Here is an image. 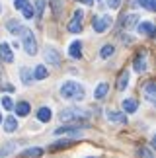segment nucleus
I'll use <instances>...</instances> for the list:
<instances>
[{"label":"nucleus","instance_id":"obj_21","mask_svg":"<svg viewBox=\"0 0 156 158\" xmlns=\"http://www.w3.org/2000/svg\"><path fill=\"white\" fill-rule=\"evenodd\" d=\"M145 10H148V12H154L156 10V0H137Z\"/></svg>","mask_w":156,"mask_h":158},{"label":"nucleus","instance_id":"obj_26","mask_svg":"<svg viewBox=\"0 0 156 158\" xmlns=\"http://www.w3.org/2000/svg\"><path fill=\"white\" fill-rule=\"evenodd\" d=\"M31 80H33L31 72H29V69H26V66H23V69H22V82H23V84H31Z\"/></svg>","mask_w":156,"mask_h":158},{"label":"nucleus","instance_id":"obj_30","mask_svg":"<svg viewBox=\"0 0 156 158\" xmlns=\"http://www.w3.org/2000/svg\"><path fill=\"white\" fill-rule=\"evenodd\" d=\"M26 4H29V0H14V6H16V10H22Z\"/></svg>","mask_w":156,"mask_h":158},{"label":"nucleus","instance_id":"obj_10","mask_svg":"<svg viewBox=\"0 0 156 158\" xmlns=\"http://www.w3.org/2000/svg\"><path fill=\"white\" fill-rule=\"evenodd\" d=\"M123 111H127V113H135L137 111V107H139V104H137V100L133 98H127V100H123Z\"/></svg>","mask_w":156,"mask_h":158},{"label":"nucleus","instance_id":"obj_14","mask_svg":"<svg viewBox=\"0 0 156 158\" xmlns=\"http://www.w3.org/2000/svg\"><path fill=\"white\" fill-rule=\"evenodd\" d=\"M16 129H18L16 117H12V115H10V117H6V119H4V131H6V133H14Z\"/></svg>","mask_w":156,"mask_h":158},{"label":"nucleus","instance_id":"obj_1","mask_svg":"<svg viewBox=\"0 0 156 158\" xmlns=\"http://www.w3.org/2000/svg\"><path fill=\"white\" fill-rule=\"evenodd\" d=\"M61 96L67 100H82L84 98V88L78 82H64L61 86Z\"/></svg>","mask_w":156,"mask_h":158},{"label":"nucleus","instance_id":"obj_36","mask_svg":"<svg viewBox=\"0 0 156 158\" xmlns=\"http://www.w3.org/2000/svg\"><path fill=\"white\" fill-rule=\"evenodd\" d=\"M121 39H123V43H127V45L131 43V37H129V35H123V37H121Z\"/></svg>","mask_w":156,"mask_h":158},{"label":"nucleus","instance_id":"obj_22","mask_svg":"<svg viewBox=\"0 0 156 158\" xmlns=\"http://www.w3.org/2000/svg\"><path fill=\"white\" fill-rule=\"evenodd\" d=\"M107 119L117 121V123H125V121H127V117H125L123 113H117V111H109V113H107Z\"/></svg>","mask_w":156,"mask_h":158},{"label":"nucleus","instance_id":"obj_28","mask_svg":"<svg viewBox=\"0 0 156 158\" xmlns=\"http://www.w3.org/2000/svg\"><path fill=\"white\" fill-rule=\"evenodd\" d=\"M70 144H74V141H59L55 144H51V148L53 150H59V148H67V147H70Z\"/></svg>","mask_w":156,"mask_h":158},{"label":"nucleus","instance_id":"obj_8","mask_svg":"<svg viewBox=\"0 0 156 158\" xmlns=\"http://www.w3.org/2000/svg\"><path fill=\"white\" fill-rule=\"evenodd\" d=\"M68 55H70L72 59H80V57H82V43H80V41H72V43H70Z\"/></svg>","mask_w":156,"mask_h":158},{"label":"nucleus","instance_id":"obj_4","mask_svg":"<svg viewBox=\"0 0 156 158\" xmlns=\"http://www.w3.org/2000/svg\"><path fill=\"white\" fill-rule=\"evenodd\" d=\"M80 117H86V111H82V109L78 107H68L61 111V119L63 121H72V119H80Z\"/></svg>","mask_w":156,"mask_h":158},{"label":"nucleus","instance_id":"obj_20","mask_svg":"<svg viewBox=\"0 0 156 158\" xmlns=\"http://www.w3.org/2000/svg\"><path fill=\"white\" fill-rule=\"evenodd\" d=\"M107 90H109V86H107L105 82H101L100 86L96 88V92H94V96H96V98H98V100H101V98H104V96L107 94Z\"/></svg>","mask_w":156,"mask_h":158},{"label":"nucleus","instance_id":"obj_15","mask_svg":"<svg viewBox=\"0 0 156 158\" xmlns=\"http://www.w3.org/2000/svg\"><path fill=\"white\" fill-rule=\"evenodd\" d=\"M137 22H139V16H137V14H129V16H125V18H123V27H125V29L135 27V26H137Z\"/></svg>","mask_w":156,"mask_h":158},{"label":"nucleus","instance_id":"obj_6","mask_svg":"<svg viewBox=\"0 0 156 158\" xmlns=\"http://www.w3.org/2000/svg\"><path fill=\"white\" fill-rule=\"evenodd\" d=\"M0 59H2L4 63H12V60H14V53H12L8 43H0Z\"/></svg>","mask_w":156,"mask_h":158},{"label":"nucleus","instance_id":"obj_7","mask_svg":"<svg viewBox=\"0 0 156 158\" xmlns=\"http://www.w3.org/2000/svg\"><path fill=\"white\" fill-rule=\"evenodd\" d=\"M133 66H135V70L137 72H145L146 70V60H145V51L142 53H139L135 57V60H133Z\"/></svg>","mask_w":156,"mask_h":158},{"label":"nucleus","instance_id":"obj_39","mask_svg":"<svg viewBox=\"0 0 156 158\" xmlns=\"http://www.w3.org/2000/svg\"><path fill=\"white\" fill-rule=\"evenodd\" d=\"M0 10H2V8H0Z\"/></svg>","mask_w":156,"mask_h":158},{"label":"nucleus","instance_id":"obj_34","mask_svg":"<svg viewBox=\"0 0 156 158\" xmlns=\"http://www.w3.org/2000/svg\"><path fill=\"white\" fill-rule=\"evenodd\" d=\"M74 18H76V20H82V18H84V12L82 10H76L74 12Z\"/></svg>","mask_w":156,"mask_h":158},{"label":"nucleus","instance_id":"obj_11","mask_svg":"<svg viewBox=\"0 0 156 158\" xmlns=\"http://www.w3.org/2000/svg\"><path fill=\"white\" fill-rule=\"evenodd\" d=\"M6 27H8V31H10V33H14V35H16V33H22L23 29H26L18 20H10L8 23H6Z\"/></svg>","mask_w":156,"mask_h":158},{"label":"nucleus","instance_id":"obj_23","mask_svg":"<svg viewBox=\"0 0 156 158\" xmlns=\"http://www.w3.org/2000/svg\"><path fill=\"white\" fill-rule=\"evenodd\" d=\"M33 76L37 78V80H43V78H47V69H45L43 64L35 66V72H33Z\"/></svg>","mask_w":156,"mask_h":158},{"label":"nucleus","instance_id":"obj_29","mask_svg":"<svg viewBox=\"0 0 156 158\" xmlns=\"http://www.w3.org/2000/svg\"><path fill=\"white\" fill-rule=\"evenodd\" d=\"M137 154H139V158H152V152H150L148 148H141Z\"/></svg>","mask_w":156,"mask_h":158},{"label":"nucleus","instance_id":"obj_5","mask_svg":"<svg viewBox=\"0 0 156 158\" xmlns=\"http://www.w3.org/2000/svg\"><path fill=\"white\" fill-rule=\"evenodd\" d=\"M45 60L49 64H61V55H59V51L57 49H53V47H47L45 49Z\"/></svg>","mask_w":156,"mask_h":158},{"label":"nucleus","instance_id":"obj_27","mask_svg":"<svg viewBox=\"0 0 156 158\" xmlns=\"http://www.w3.org/2000/svg\"><path fill=\"white\" fill-rule=\"evenodd\" d=\"M22 12H23V18H27V20L35 16V10H33V6H31V4H26V6L22 8Z\"/></svg>","mask_w":156,"mask_h":158},{"label":"nucleus","instance_id":"obj_13","mask_svg":"<svg viewBox=\"0 0 156 158\" xmlns=\"http://www.w3.org/2000/svg\"><path fill=\"white\" fill-rule=\"evenodd\" d=\"M41 154H43V148H26L18 158H37Z\"/></svg>","mask_w":156,"mask_h":158},{"label":"nucleus","instance_id":"obj_18","mask_svg":"<svg viewBox=\"0 0 156 158\" xmlns=\"http://www.w3.org/2000/svg\"><path fill=\"white\" fill-rule=\"evenodd\" d=\"M29 109H31V107H29L27 102H18V104H16V113L18 115H27Z\"/></svg>","mask_w":156,"mask_h":158},{"label":"nucleus","instance_id":"obj_38","mask_svg":"<svg viewBox=\"0 0 156 158\" xmlns=\"http://www.w3.org/2000/svg\"><path fill=\"white\" fill-rule=\"evenodd\" d=\"M0 121H2V117H0Z\"/></svg>","mask_w":156,"mask_h":158},{"label":"nucleus","instance_id":"obj_35","mask_svg":"<svg viewBox=\"0 0 156 158\" xmlns=\"http://www.w3.org/2000/svg\"><path fill=\"white\" fill-rule=\"evenodd\" d=\"M10 150H12V144H8V147H6V148L2 150V152H0V156H6V154L10 152Z\"/></svg>","mask_w":156,"mask_h":158},{"label":"nucleus","instance_id":"obj_19","mask_svg":"<svg viewBox=\"0 0 156 158\" xmlns=\"http://www.w3.org/2000/svg\"><path fill=\"white\" fill-rule=\"evenodd\" d=\"M37 119L43 121V123H47V121L51 119V109L49 107H41L39 111H37Z\"/></svg>","mask_w":156,"mask_h":158},{"label":"nucleus","instance_id":"obj_31","mask_svg":"<svg viewBox=\"0 0 156 158\" xmlns=\"http://www.w3.org/2000/svg\"><path fill=\"white\" fill-rule=\"evenodd\" d=\"M2 107L4 109H12V107H14V104H12L10 98H2Z\"/></svg>","mask_w":156,"mask_h":158},{"label":"nucleus","instance_id":"obj_2","mask_svg":"<svg viewBox=\"0 0 156 158\" xmlns=\"http://www.w3.org/2000/svg\"><path fill=\"white\" fill-rule=\"evenodd\" d=\"M22 35H23V49H26L27 55L33 57V55L37 53V41H35V35L29 31V29H23Z\"/></svg>","mask_w":156,"mask_h":158},{"label":"nucleus","instance_id":"obj_32","mask_svg":"<svg viewBox=\"0 0 156 158\" xmlns=\"http://www.w3.org/2000/svg\"><path fill=\"white\" fill-rule=\"evenodd\" d=\"M45 10V0H37V16L41 18V14H43Z\"/></svg>","mask_w":156,"mask_h":158},{"label":"nucleus","instance_id":"obj_12","mask_svg":"<svg viewBox=\"0 0 156 158\" xmlns=\"http://www.w3.org/2000/svg\"><path fill=\"white\" fill-rule=\"evenodd\" d=\"M127 84H129V72L121 70V72H119V78H117V90H125Z\"/></svg>","mask_w":156,"mask_h":158},{"label":"nucleus","instance_id":"obj_9","mask_svg":"<svg viewBox=\"0 0 156 158\" xmlns=\"http://www.w3.org/2000/svg\"><path fill=\"white\" fill-rule=\"evenodd\" d=\"M145 96H146L148 102H154V100H156V84H154L152 80L146 82V86H145Z\"/></svg>","mask_w":156,"mask_h":158},{"label":"nucleus","instance_id":"obj_16","mask_svg":"<svg viewBox=\"0 0 156 158\" xmlns=\"http://www.w3.org/2000/svg\"><path fill=\"white\" fill-rule=\"evenodd\" d=\"M139 31L148 35V37H152V35H154V26L150 22H142V23H139Z\"/></svg>","mask_w":156,"mask_h":158},{"label":"nucleus","instance_id":"obj_24","mask_svg":"<svg viewBox=\"0 0 156 158\" xmlns=\"http://www.w3.org/2000/svg\"><path fill=\"white\" fill-rule=\"evenodd\" d=\"M113 51H115V47H113V45H105V47H101L100 55H101V59H109L111 55H113Z\"/></svg>","mask_w":156,"mask_h":158},{"label":"nucleus","instance_id":"obj_37","mask_svg":"<svg viewBox=\"0 0 156 158\" xmlns=\"http://www.w3.org/2000/svg\"><path fill=\"white\" fill-rule=\"evenodd\" d=\"M76 2H82V4H88L90 6V4H94V0H76Z\"/></svg>","mask_w":156,"mask_h":158},{"label":"nucleus","instance_id":"obj_25","mask_svg":"<svg viewBox=\"0 0 156 158\" xmlns=\"http://www.w3.org/2000/svg\"><path fill=\"white\" fill-rule=\"evenodd\" d=\"M80 29H82V23H80V20H76V18H74V20L68 23V31L70 33H78Z\"/></svg>","mask_w":156,"mask_h":158},{"label":"nucleus","instance_id":"obj_3","mask_svg":"<svg viewBox=\"0 0 156 158\" xmlns=\"http://www.w3.org/2000/svg\"><path fill=\"white\" fill-rule=\"evenodd\" d=\"M111 23H113L111 16H96L92 20V26H94V29L98 33H104L107 27H111Z\"/></svg>","mask_w":156,"mask_h":158},{"label":"nucleus","instance_id":"obj_33","mask_svg":"<svg viewBox=\"0 0 156 158\" xmlns=\"http://www.w3.org/2000/svg\"><path fill=\"white\" fill-rule=\"evenodd\" d=\"M119 4H121V0H107V6H109L111 10H117Z\"/></svg>","mask_w":156,"mask_h":158},{"label":"nucleus","instance_id":"obj_17","mask_svg":"<svg viewBox=\"0 0 156 158\" xmlns=\"http://www.w3.org/2000/svg\"><path fill=\"white\" fill-rule=\"evenodd\" d=\"M63 0H51V10H53V16L55 18H61L63 14Z\"/></svg>","mask_w":156,"mask_h":158}]
</instances>
